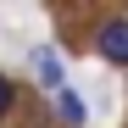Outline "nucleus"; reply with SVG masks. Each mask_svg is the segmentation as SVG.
Segmentation results:
<instances>
[{"instance_id":"1","label":"nucleus","mask_w":128,"mask_h":128,"mask_svg":"<svg viewBox=\"0 0 128 128\" xmlns=\"http://www.w3.org/2000/svg\"><path fill=\"white\" fill-rule=\"evenodd\" d=\"M95 50H100V61H112V67H128V17H106L100 34H95Z\"/></svg>"},{"instance_id":"2","label":"nucleus","mask_w":128,"mask_h":128,"mask_svg":"<svg viewBox=\"0 0 128 128\" xmlns=\"http://www.w3.org/2000/svg\"><path fill=\"white\" fill-rule=\"evenodd\" d=\"M34 78H39V89H50V95H56V89H67V72H61V56H56L50 45H39V50H34Z\"/></svg>"},{"instance_id":"3","label":"nucleus","mask_w":128,"mask_h":128,"mask_svg":"<svg viewBox=\"0 0 128 128\" xmlns=\"http://www.w3.org/2000/svg\"><path fill=\"white\" fill-rule=\"evenodd\" d=\"M56 117L67 122V128H84V122H89V106L78 100V89H72V84H67V89H56Z\"/></svg>"},{"instance_id":"4","label":"nucleus","mask_w":128,"mask_h":128,"mask_svg":"<svg viewBox=\"0 0 128 128\" xmlns=\"http://www.w3.org/2000/svg\"><path fill=\"white\" fill-rule=\"evenodd\" d=\"M11 106H17V84H11L6 72H0V122L11 117Z\"/></svg>"}]
</instances>
